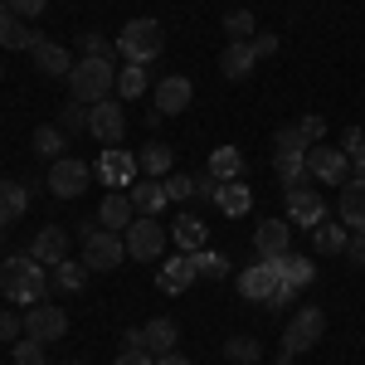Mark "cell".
<instances>
[{"mask_svg":"<svg viewBox=\"0 0 365 365\" xmlns=\"http://www.w3.org/2000/svg\"><path fill=\"white\" fill-rule=\"evenodd\" d=\"M10 351H15V365H49V361H44V341H34V336L15 341Z\"/></svg>","mask_w":365,"mask_h":365,"instance_id":"7bdbcfd3","label":"cell"},{"mask_svg":"<svg viewBox=\"0 0 365 365\" xmlns=\"http://www.w3.org/2000/svg\"><path fill=\"white\" fill-rule=\"evenodd\" d=\"M113 365H156V356H151V351H122Z\"/></svg>","mask_w":365,"mask_h":365,"instance_id":"681fc988","label":"cell"},{"mask_svg":"<svg viewBox=\"0 0 365 365\" xmlns=\"http://www.w3.org/2000/svg\"><path fill=\"white\" fill-rule=\"evenodd\" d=\"M307 180L317 185H346L351 180V156L341 146H307Z\"/></svg>","mask_w":365,"mask_h":365,"instance_id":"9c48e42d","label":"cell"},{"mask_svg":"<svg viewBox=\"0 0 365 365\" xmlns=\"http://www.w3.org/2000/svg\"><path fill=\"white\" fill-rule=\"evenodd\" d=\"M122 346H127V351H146V336H141V327H132V331L122 336Z\"/></svg>","mask_w":365,"mask_h":365,"instance_id":"816d5d0a","label":"cell"},{"mask_svg":"<svg viewBox=\"0 0 365 365\" xmlns=\"http://www.w3.org/2000/svg\"><path fill=\"white\" fill-rule=\"evenodd\" d=\"M68 93L78 98V103H103V98H113L117 93V63L113 58H78L73 63V73H68Z\"/></svg>","mask_w":365,"mask_h":365,"instance_id":"3957f363","label":"cell"},{"mask_svg":"<svg viewBox=\"0 0 365 365\" xmlns=\"http://www.w3.org/2000/svg\"><path fill=\"white\" fill-rule=\"evenodd\" d=\"M190 258H195L200 278H229V253H220V249H200V253H190Z\"/></svg>","mask_w":365,"mask_h":365,"instance_id":"f35d334b","label":"cell"},{"mask_svg":"<svg viewBox=\"0 0 365 365\" xmlns=\"http://www.w3.org/2000/svg\"><path fill=\"white\" fill-rule=\"evenodd\" d=\"M122 258H127V239L113 234V229H93V220L83 225V263L93 273H113L122 268Z\"/></svg>","mask_w":365,"mask_h":365,"instance_id":"277c9868","label":"cell"},{"mask_svg":"<svg viewBox=\"0 0 365 365\" xmlns=\"http://www.w3.org/2000/svg\"><path fill=\"white\" fill-rule=\"evenodd\" d=\"M98 180L108 185V190H132L137 185V175H141V166H137V156L127 151V146H108L103 156H98Z\"/></svg>","mask_w":365,"mask_h":365,"instance_id":"8fae6325","label":"cell"},{"mask_svg":"<svg viewBox=\"0 0 365 365\" xmlns=\"http://www.w3.org/2000/svg\"><path fill=\"white\" fill-rule=\"evenodd\" d=\"M58 127H63V137H88V103L68 98L63 113H58Z\"/></svg>","mask_w":365,"mask_h":365,"instance_id":"74e56055","label":"cell"},{"mask_svg":"<svg viewBox=\"0 0 365 365\" xmlns=\"http://www.w3.org/2000/svg\"><path fill=\"white\" fill-rule=\"evenodd\" d=\"M88 180H93V170H88V161H78V156L49 161V175H44V185H49L54 200H78L88 190Z\"/></svg>","mask_w":365,"mask_h":365,"instance_id":"ba28073f","label":"cell"},{"mask_svg":"<svg viewBox=\"0 0 365 365\" xmlns=\"http://www.w3.org/2000/svg\"><path fill=\"white\" fill-rule=\"evenodd\" d=\"M161 49H166V29H161V20H151V15L127 20L122 34H117V54L127 58V63H156Z\"/></svg>","mask_w":365,"mask_h":365,"instance_id":"7a4b0ae2","label":"cell"},{"mask_svg":"<svg viewBox=\"0 0 365 365\" xmlns=\"http://www.w3.org/2000/svg\"><path fill=\"white\" fill-rule=\"evenodd\" d=\"M122 239H127V258L132 263H156L166 253V225L161 220H146V215H137Z\"/></svg>","mask_w":365,"mask_h":365,"instance_id":"52a82bcc","label":"cell"},{"mask_svg":"<svg viewBox=\"0 0 365 365\" xmlns=\"http://www.w3.org/2000/svg\"><path fill=\"white\" fill-rule=\"evenodd\" d=\"M273 146H287V151H307V141H302V132H297V122H292V127H278Z\"/></svg>","mask_w":365,"mask_h":365,"instance_id":"7dc6e473","label":"cell"},{"mask_svg":"<svg viewBox=\"0 0 365 365\" xmlns=\"http://www.w3.org/2000/svg\"><path fill=\"white\" fill-rule=\"evenodd\" d=\"M78 49H83V58H113L117 54V44L103 39L98 29H83V34H78Z\"/></svg>","mask_w":365,"mask_h":365,"instance_id":"ab89813d","label":"cell"},{"mask_svg":"<svg viewBox=\"0 0 365 365\" xmlns=\"http://www.w3.org/2000/svg\"><path fill=\"white\" fill-rule=\"evenodd\" d=\"M39 39H44L39 29H29L25 20L10 10V5H0V49H25V54H29Z\"/></svg>","mask_w":365,"mask_h":365,"instance_id":"ac0fdd59","label":"cell"},{"mask_svg":"<svg viewBox=\"0 0 365 365\" xmlns=\"http://www.w3.org/2000/svg\"><path fill=\"white\" fill-rule=\"evenodd\" d=\"M215 205H220V215H229V220H244V215L253 210L249 180H225V185L215 190Z\"/></svg>","mask_w":365,"mask_h":365,"instance_id":"603a6c76","label":"cell"},{"mask_svg":"<svg viewBox=\"0 0 365 365\" xmlns=\"http://www.w3.org/2000/svg\"><path fill=\"white\" fill-rule=\"evenodd\" d=\"M0 292H5V302H20V307L49 302V273H44V263H34L29 253H10L0 263Z\"/></svg>","mask_w":365,"mask_h":365,"instance_id":"6da1fadb","label":"cell"},{"mask_svg":"<svg viewBox=\"0 0 365 365\" xmlns=\"http://www.w3.org/2000/svg\"><path fill=\"white\" fill-rule=\"evenodd\" d=\"M132 215H137V205H132V195H127V190H108V195H103V205H98V225L113 229V234H127Z\"/></svg>","mask_w":365,"mask_h":365,"instance_id":"d6986e66","label":"cell"},{"mask_svg":"<svg viewBox=\"0 0 365 365\" xmlns=\"http://www.w3.org/2000/svg\"><path fill=\"white\" fill-rule=\"evenodd\" d=\"M292 361H297L292 351H278V361H273V365H292Z\"/></svg>","mask_w":365,"mask_h":365,"instance_id":"11a10c76","label":"cell"},{"mask_svg":"<svg viewBox=\"0 0 365 365\" xmlns=\"http://www.w3.org/2000/svg\"><path fill=\"white\" fill-rule=\"evenodd\" d=\"M356 146H365V132H361V127H346V132H341V151L351 156Z\"/></svg>","mask_w":365,"mask_h":365,"instance_id":"f907efd6","label":"cell"},{"mask_svg":"<svg viewBox=\"0 0 365 365\" xmlns=\"http://www.w3.org/2000/svg\"><path fill=\"white\" fill-rule=\"evenodd\" d=\"M25 336V317H15V307H0V346H15Z\"/></svg>","mask_w":365,"mask_h":365,"instance_id":"b9f144b4","label":"cell"},{"mask_svg":"<svg viewBox=\"0 0 365 365\" xmlns=\"http://www.w3.org/2000/svg\"><path fill=\"white\" fill-rule=\"evenodd\" d=\"M327 336V312L307 302V307H297L287 317V331H282V351H292V356H307L317 341Z\"/></svg>","mask_w":365,"mask_h":365,"instance_id":"5b68a950","label":"cell"},{"mask_svg":"<svg viewBox=\"0 0 365 365\" xmlns=\"http://www.w3.org/2000/svg\"><path fill=\"white\" fill-rule=\"evenodd\" d=\"M0 5H5V0H0Z\"/></svg>","mask_w":365,"mask_h":365,"instance_id":"6f0895ef","label":"cell"},{"mask_svg":"<svg viewBox=\"0 0 365 365\" xmlns=\"http://www.w3.org/2000/svg\"><path fill=\"white\" fill-rule=\"evenodd\" d=\"M336 215H341V225L351 229V234H356V229H365V180H356V175H351V180L341 185Z\"/></svg>","mask_w":365,"mask_h":365,"instance_id":"44dd1931","label":"cell"},{"mask_svg":"<svg viewBox=\"0 0 365 365\" xmlns=\"http://www.w3.org/2000/svg\"><path fill=\"white\" fill-rule=\"evenodd\" d=\"M127 195H132V205H137V215H146V220H156V215H161V210L170 205L166 180H151V175H146V180H137Z\"/></svg>","mask_w":365,"mask_h":365,"instance_id":"7402d4cb","label":"cell"},{"mask_svg":"<svg viewBox=\"0 0 365 365\" xmlns=\"http://www.w3.org/2000/svg\"><path fill=\"white\" fill-rule=\"evenodd\" d=\"M88 273H93V268H88L83 258H63V263H54V278H49V287H58V292H68V297H73V292H83Z\"/></svg>","mask_w":365,"mask_h":365,"instance_id":"4dcf8cb0","label":"cell"},{"mask_svg":"<svg viewBox=\"0 0 365 365\" xmlns=\"http://www.w3.org/2000/svg\"><path fill=\"white\" fill-rule=\"evenodd\" d=\"M351 175H356V180H365V146H356V151H351Z\"/></svg>","mask_w":365,"mask_h":365,"instance_id":"f5cc1de1","label":"cell"},{"mask_svg":"<svg viewBox=\"0 0 365 365\" xmlns=\"http://www.w3.org/2000/svg\"><path fill=\"white\" fill-rule=\"evenodd\" d=\"M225 361H234V365H258V361H263V341H253V336H229V341H225Z\"/></svg>","mask_w":365,"mask_h":365,"instance_id":"d590c367","label":"cell"},{"mask_svg":"<svg viewBox=\"0 0 365 365\" xmlns=\"http://www.w3.org/2000/svg\"><path fill=\"white\" fill-rule=\"evenodd\" d=\"M29 185H34V180H0V229L15 225L29 210Z\"/></svg>","mask_w":365,"mask_h":365,"instance_id":"d4e9b609","label":"cell"},{"mask_svg":"<svg viewBox=\"0 0 365 365\" xmlns=\"http://www.w3.org/2000/svg\"><path fill=\"white\" fill-rule=\"evenodd\" d=\"M312 278H317L312 258H302V253H287V258H282V287H287V292H302V287H312Z\"/></svg>","mask_w":365,"mask_h":365,"instance_id":"836d02e7","label":"cell"},{"mask_svg":"<svg viewBox=\"0 0 365 365\" xmlns=\"http://www.w3.org/2000/svg\"><path fill=\"white\" fill-rule=\"evenodd\" d=\"M205 170H210L220 185H225V180H244V151H239V146H215Z\"/></svg>","mask_w":365,"mask_h":365,"instance_id":"f546056e","label":"cell"},{"mask_svg":"<svg viewBox=\"0 0 365 365\" xmlns=\"http://www.w3.org/2000/svg\"><path fill=\"white\" fill-rule=\"evenodd\" d=\"M195 278H200V268H195V258L190 253H170V263H161L156 268V287L161 292H185V287H195Z\"/></svg>","mask_w":365,"mask_h":365,"instance_id":"2e32d148","label":"cell"},{"mask_svg":"<svg viewBox=\"0 0 365 365\" xmlns=\"http://www.w3.org/2000/svg\"><path fill=\"white\" fill-rule=\"evenodd\" d=\"M170 239L180 244V253H200V249H210V225L200 215H180L170 225Z\"/></svg>","mask_w":365,"mask_h":365,"instance_id":"cb8c5ba5","label":"cell"},{"mask_svg":"<svg viewBox=\"0 0 365 365\" xmlns=\"http://www.w3.org/2000/svg\"><path fill=\"white\" fill-rule=\"evenodd\" d=\"M29 258L44 263V268H49V263H63V258H68V229L44 225L34 239H29Z\"/></svg>","mask_w":365,"mask_h":365,"instance_id":"e0dca14e","label":"cell"},{"mask_svg":"<svg viewBox=\"0 0 365 365\" xmlns=\"http://www.w3.org/2000/svg\"><path fill=\"white\" fill-rule=\"evenodd\" d=\"M297 132H302V141H307V146H317V141H327V117H317V113L297 117Z\"/></svg>","mask_w":365,"mask_h":365,"instance_id":"ee69618b","label":"cell"},{"mask_svg":"<svg viewBox=\"0 0 365 365\" xmlns=\"http://www.w3.org/2000/svg\"><path fill=\"white\" fill-rule=\"evenodd\" d=\"M253 249H258V258H287L292 253V225L287 220H263L253 229Z\"/></svg>","mask_w":365,"mask_h":365,"instance_id":"9a60e30c","label":"cell"},{"mask_svg":"<svg viewBox=\"0 0 365 365\" xmlns=\"http://www.w3.org/2000/svg\"><path fill=\"white\" fill-rule=\"evenodd\" d=\"M282 292V258H258V263H249L244 273H239V297L244 302H273Z\"/></svg>","mask_w":365,"mask_h":365,"instance_id":"8992f818","label":"cell"},{"mask_svg":"<svg viewBox=\"0 0 365 365\" xmlns=\"http://www.w3.org/2000/svg\"><path fill=\"white\" fill-rule=\"evenodd\" d=\"M5 5H10L20 20H34V15H44V5H49V0H5Z\"/></svg>","mask_w":365,"mask_h":365,"instance_id":"c3c4849f","label":"cell"},{"mask_svg":"<svg viewBox=\"0 0 365 365\" xmlns=\"http://www.w3.org/2000/svg\"><path fill=\"white\" fill-rule=\"evenodd\" d=\"M137 166H141V175H151V180H166L170 166H175V156H170L166 141H146L137 151Z\"/></svg>","mask_w":365,"mask_h":365,"instance_id":"f1b7e54d","label":"cell"},{"mask_svg":"<svg viewBox=\"0 0 365 365\" xmlns=\"http://www.w3.org/2000/svg\"><path fill=\"white\" fill-rule=\"evenodd\" d=\"M253 68H258V58H253L249 44H229L225 54H220V73H225L229 83H244V78H253Z\"/></svg>","mask_w":365,"mask_h":365,"instance_id":"4316f807","label":"cell"},{"mask_svg":"<svg viewBox=\"0 0 365 365\" xmlns=\"http://www.w3.org/2000/svg\"><path fill=\"white\" fill-rule=\"evenodd\" d=\"M225 34H229V44H249L253 34H258L253 10H229V15H225Z\"/></svg>","mask_w":365,"mask_h":365,"instance_id":"8d00e7d4","label":"cell"},{"mask_svg":"<svg viewBox=\"0 0 365 365\" xmlns=\"http://www.w3.org/2000/svg\"><path fill=\"white\" fill-rule=\"evenodd\" d=\"M29 58H34V68H39L44 78H68V73H73L68 49H63V44H54V39H39V44L29 49Z\"/></svg>","mask_w":365,"mask_h":365,"instance_id":"ffe728a7","label":"cell"},{"mask_svg":"<svg viewBox=\"0 0 365 365\" xmlns=\"http://www.w3.org/2000/svg\"><path fill=\"white\" fill-rule=\"evenodd\" d=\"M346 263H356V268H365V229H356L351 239H346V253H341Z\"/></svg>","mask_w":365,"mask_h":365,"instance_id":"f6af8a7d","label":"cell"},{"mask_svg":"<svg viewBox=\"0 0 365 365\" xmlns=\"http://www.w3.org/2000/svg\"><path fill=\"white\" fill-rule=\"evenodd\" d=\"M25 336L34 341H63L68 336V312L58 307V302H34V307H25Z\"/></svg>","mask_w":365,"mask_h":365,"instance_id":"7c38bea8","label":"cell"},{"mask_svg":"<svg viewBox=\"0 0 365 365\" xmlns=\"http://www.w3.org/2000/svg\"><path fill=\"white\" fill-rule=\"evenodd\" d=\"M29 146L44 156V161H58L63 156V146H68V137H63V127H54V122H44V127H34V137H29Z\"/></svg>","mask_w":365,"mask_h":365,"instance_id":"e575fe53","label":"cell"},{"mask_svg":"<svg viewBox=\"0 0 365 365\" xmlns=\"http://www.w3.org/2000/svg\"><path fill=\"white\" fill-rule=\"evenodd\" d=\"M88 137L103 141V146H122V137H127V113H122L117 98H103V103L88 108Z\"/></svg>","mask_w":365,"mask_h":365,"instance_id":"30bf717a","label":"cell"},{"mask_svg":"<svg viewBox=\"0 0 365 365\" xmlns=\"http://www.w3.org/2000/svg\"><path fill=\"white\" fill-rule=\"evenodd\" d=\"M166 195H170V200L200 195V175H180V170H170V175H166Z\"/></svg>","mask_w":365,"mask_h":365,"instance_id":"60d3db41","label":"cell"},{"mask_svg":"<svg viewBox=\"0 0 365 365\" xmlns=\"http://www.w3.org/2000/svg\"><path fill=\"white\" fill-rule=\"evenodd\" d=\"M146 88H156V83H151V68H146V63H127V68H117V93H122L127 103H137Z\"/></svg>","mask_w":365,"mask_h":365,"instance_id":"1f68e13d","label":"cell"},{"mask_svg":"<svg viewBox=\"0 0 365 365\" xmlns=\"http://www.w3.org/2000/svg\"><path fill=\"white\" fill-rule=\"evenodd\" d=\"M0 78H5V68H0Z\"/></svg>","mask_w":365,"mask_h":365,"instance_id":"9f6ffc18","label":"cell"},{"mask_svg":"<svg viewBox=\"0 0 365 365\" xmlns=\"http://www.w3.org/2000/svg\"><path fill=\"white\" fill-rule=\"evenodd\" d=\"M327 220V200L317 185H287V225L292 229H317Z\"/></svg>","mask_w":365,"mask_h":365,"instance_id":"4fadbf2b","label":"cell"},{"mask_svg":"<svg viewBox=\"0 0 365 365\" xmlns=\"http://www.w3.org/2000/svg\"><path fill=\"white\" fill-rule=\"evenodd\" d=\"M273 170H278L282 190H287V185H307V151H287V146H273Z\"/></svg>","mask_w":365,"mask_h":365,"instance_id":"484cf974","label":"cell"},{"mask_svg":"<svg viewBox=\"0 0 365 365\" xmlns=\"http://www.w3.org/2000/svg\"><path fill=\"white\" fill-rule=\"evenodd\" d=\"M141 336H146V351H151V356H166V351H175V341H180V327H175L170 317H151V322L141 327Z\"/></svg>","mask_w":365,"mask_h":365,"instance_id":"83f0119b","label":"cell"},{"mask_svg":"<svg viewBox=\"0 0 365 365\" xmlns=\"http://www.w3.org/2000/svg\"><path fill=\"white\" fill-rule=\"evenodd\" d=\"M346 239H351V229L336 225V220H322L312 229V249L317 253H346Z\"/></svg>","mask_w":365,"mask_h":365,"instance_id":"d6a6232c","label":"cell"},{"mask_svg":"<svg viewBox=\"0 0 365 365\" xmlns=\"http://www.w3.org/2000/svg\"><path fill=\"white\" fill-rule=\"evenodd\" d=\"M156 365H190V361H185L180 351H166V356H156Z\"/></svg>","mask_w":365,"mask_h":365,"instance_id":"db71d44e","label":"cell"},{"mask_svg":"<svg viewBox=\"0 0 365 365\" xmlns=\"http://www.w3.org/2000/svg\"><path fill=\"white\" fill-rule=\"evenodd\" d=\"M151 98H156V113H161V117H180L190 103H195V83L180 78V73H166L161 83L151 88Z\"/></svg>","mask_w":365,"mask_h":365,"instance_id":"5bb4252c","label":"cell"},{"mask_svg":"<svg viewBox=\"0 0 365 365\" xmlns=\"http://www.w3.org/2000/svg\"><path fill=\"white\" fill-rule=\"evenodd\" d=\"M249 49H253V58H273L278 54V34H263V29H258L249 39Z\"/></svg>","mask_w":365,"mask_h":365,"instance_id":"bcb514c9","label":"cell"}]
</instances>
